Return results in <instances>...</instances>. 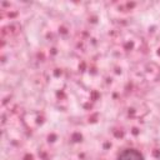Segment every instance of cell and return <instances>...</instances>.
Instances as JSON below:
<instances>
[{
  "label": "cell",
  "instance_id": "6da1fadb",
  "mask_svg": "<svg viewBox=\"0 0 160 160\" xmlns=\"http://www.w3.org/2000/svg\"><path fill=\"white\" fill-rule=\"evenodd\" d=\"M118 160H145V158L142 152H140L138 149L129 148V149L122 150L118 155Z\"/></svg>",
  "mask_w": 160,
  "mask_h": 160
}]
</instances>
